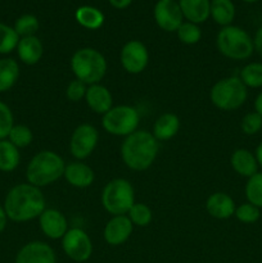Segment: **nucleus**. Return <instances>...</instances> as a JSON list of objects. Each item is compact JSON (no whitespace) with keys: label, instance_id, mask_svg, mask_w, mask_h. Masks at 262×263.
Listing matches in <instances>:
<instances>
[{"label":"nucleus","instance_id":"obj_1","mask_svg":"<svg viewBox=\"0 0 262 263\" xmlns=\"http://www.w3.org/2000/svg\"><path fill=\"white\" fill-rule=\"evenodd\" d=\"M8 220L13 222H27L40 217L45 211V198L40 187L31 184L14 185L7 193L3 203Z\"/></svg>","mask_w":262,"mask_h":263},{"label":"nucleus","instance_id":"obj_2","mask_svg":"<svg viewBox=\"0 0 262 263\" xmlns=\"http://www.w3.org/2000/svg\"><path fill=\"white\" fill-rule=\"evenodd\" d=\"M159 143L153 134L146 130H136L126 136L121 145V158L133 171H145L156 161Z\"/></svg>","mask_w":262,"mask_h":263},{"label":"nucleus","instance_id":"obj_3","mask_svg":"<svg viewBox=\"0 0 262 263\" xmlns=\"http://www.w3.org/2000/svg\"><path fill=\"white\" fill-rule=\"evenodd\" d=\"M64 168L66 163L59 154L53 151H41L28 162L26 179L36 187L48 186L63 176Z\"/></svg>","mask_w":262,"mask_h":263},{"label":"nucleus","instance_id":"obj_4","mask_svg":"<svg viewBox=\"0 0 262 263\" xmlns=\"http://www.w3.org/2000/svg\"><path fill=\"white\" fill-rule=\"evenodd\" d=\"M71 69L74 77L87 86L99 84L107 72V61L99 50L94 48H81L71 58Z\"/></svg>","mask_w":262,"mask_h":263},{"label":"nucleus","instance_id":"obj_5","mask_svg":"<svg viewBox=\"0 0 262 263\" xmlns=\"http://www.w3.org/2000/svg\"><path fill=\"white\" fill-rule=\"evenodd\" d=\"M216 45L223 57L234 61L248 59L254 51L253 39L238 26L222 27L216 37Z\"/></svg>","mask_w":262,"mask_h":263},{"label":"nucleus","instance_id":"obj_6","mask_svg":"<svg viewBox=\"0 0 262 263\" xmlns=\"http://www.w3.org/2000/svg\"><path fill=\"white\" fill-rule=\"evenodd\" d=\"M248 91L247 86L236 76L218 80L210 91V99L221 110H234L246 103Z\"/></svg>","mask_w":262,"mask_h":263},{"label":"nucleus","instance_id":"obj_7","mask_svg":"<svg viewBox=\"0 0 262 263\" xmlns=\"http://www.w3.org/2000/svg\"><path fill=\"white\" fill-rule=\"evenodd\" d=\"M134 203H135L134 187L126 179L110 180L103 189L102 204L110 215H127Z\"/></svg>","mask_w":262,"mask_h":263},{"label":"nucleus","instance_id":"obj_8","mask_svg":"<svg viewBox=\"0 0 262 263\" xmlns=\"http://www.w3.org/2000/svg\"><path fill=\"white\" fill-rule=\"evenodd\" d=\"M140 115L135 107L117 105L103 115L102 125L108 134L115 136H128L138 130Z\"/></svg>","mask_w":262,"mask_h":263},{"label":"nucleus","instance_id":"obj_9","mask_svg":"<svg viewBox=\"0 0 262 263\" xmlns=\"http://www.w3.org/2000/svg\"><path fill=\"white\" fill-rule=\"evenodd\" d=\"M62 248L66 256L74 262L87 261L92 253L91 239L80 228L68 229L62 238Z\"/></svg>","mask_w":262,"mask_h":263},{"label":"nucleus","instance_id":"obj_10","mask_svg":"<svg viewBox=\"0 0 262 263\" xmlns=\"http://www.w3.org/2000/svg\"><path fill=\"white\" fill-rule=\"evenodd\" d=\"M99 141V133L90 123H81L74 128L69 140V152L79 161L91 156Z\"/></svg>","mask_w":262,"mask_h":263},{"label":"nucleus","instance_id":"obj_11","mask_svg":"<svg viewBox=\"0 0 262 263\" xmlns=\"http://www.w3.org/2000/svg\"><path fill=\"white\" fill-rule=\"evenodd\" d=\"M120 59L126 72L131 74L141 73L148 66V49L141 41L130 40L121 49Z\"/></svg>","mask_w":262,"mask_h":263},{"label":"nucleus","instance_id":"obj_12","mask_svg":"<svg viewBox=\"0 0 262 263\" xmlns=\"http://www.w3.org/2000/svg\"><path fill=\"white\" fill-rule=\"evenodd\" d=\"M153 13L158 27L166 32H176L184 18L176 0H158L154 5Z\"/></svg>","mask_w":262,"mask_h":263},{"label":"nucleus","instance_id":"obj_13","mask_svg":"<svg viewBox=\"0 0 262 263\" xmlns=\"http://www.w3.org/2000/svg\"><path fill=\"white\" fill-rule=\"evenodd\" d=\"M14 263H57V257L49 244L33 240L18 251Z\"/></svg>","mask_w":262,"mask_h":263},{"label":"nucleus","instance_id":"obj_14","mask_svg":"<svg viewBox=\"0 0 262 263\" xmlns=\"http://www.w3.org/2000/svg\"><path fill=\"white\" fill-rule=\"evenodd\" d=\"M39 225L44 235L49 239H62L68 231V222L63 213L54 208L44 211L39 217Z\"/></svg>","mask_w":262,"mask_h":263},{"label":"nucleus","instance_id":"obj_15","mask_svg":"<svg viewBox=\"0 0 262 263\" xmlns=\"http://www.w3.org/2000/svg\"><path fill=\"white\" fill-rule=\"evenodd\" d=\"M133 229L134 225L130 218L127 217V215L113 216L104 228V233H103L104 240L109 246H121L130 238L131 234H133Z\"/></svg>","mask_w":262,"mask_h":263},{"label":"nucleus","instance_id":"obj_16","mask_svg":"<svg viewBox=\"0 0 262 263\" xmlns=\"http://www.w3.org/2000/svg\"><path fill=\"white\" fill-rule=\"evenodd\" d=\"M85 102L87 107L98 115H105L113 107V98L108 87L100 84L87 86L85 94Z\"/></svg>","mask_w":262,"mask_h":263},{"label":"nucleus","instance_id":"obj_17","mask_svg":"<svg viewBox=\"0 0 262 263\" xmlns=\"http://www.w3.org/2000/svg\"><path fill=\"white\" fill-rule=\"evenodd\" d=\"M235 203L229 194L217 192L211 194L205 202V210L208 215L217 220H228L235 213Z\"/></svg>","mask_w":262,"mask_h":263},{"label":"nucleus","instance_id":"obj_18","mask_svg":"<svg viewBox=\"0 0 262 263\" xmlns=\"http://www.w3.org/2000/svg\"><path fill=\"white\" fill-rule=\"evenodd\" d=\"M63 177L71 186L77 187V189H85L94 182L95 175L91 167L79 161L66 164Z\"/></svg>","mask_w":262,"mask_h":263},{"label":"nucleus","instance_id":"obj_19","mask_svg":"<svg viewBox=\"0 0 262 263\" xmlns=\"http://www.w3.org/2000/svg\"><path fill=\"white\" fill-rule=\"evenodd\" d=\"M18 58L22 63L27 66H33L39 63L44 53L43 43L38 36H28V37H21L17 45Z\"/></svg>","mask_w":262,"mask_h":263},{"label":"nucleus","instance_id":"obj_20","mask_svg":"<svg viewBox=\"0 0 262 263\" xmlns=\"http://www.w3.org/2000/svg\"><path fill=\"white\" fill-rule=\"evenodd\" d=\"M179 5L188 22L198 25L210 18L211 0H179Z\"/></svg>","mask_w":262,"mask_h":263},{"label":"nucleus","instance_id":"obj_21","mask_svg":"<svg viewBox=\"0 0 262 263\" xmlns=\"http://www.w3.org/2000/svg\"><path fill=\"white\" fill-rule=\"evenodd\" d=\"M230 164L234 171L243 177H251L257 174L258 163L256 156L247 149H236L230 157Z\"/></svg>","mask_w":262,"mask_h":263},{"label":"nucleus","instance_id":"obj_22","mask_svg":"<svg viewBox=\"0 0 262 263\" xmlns=\"http://www.w3.org/2000/svg\"><path fill=\"white\" fill-rule=\"evenodd\" d=\"M180 130V120L174 113H163L153 125V136L158 141H167L176 136Z\"/></svg>","mask_w":262,"mask_h":263},{"label":"nucleus","instance_id":"obj_23","mask_svg":"<svg viewBox=\"0 0 262 263\" xmlns=\"http://www.w3.org/2000/svg\"><path fill=\"white\" fill-rule=\"evenodd\" d=\"M210 17L221 27L230 26L235 18V5L231 0H211Z\"/></svg>","mask_w":262,"mask_h":263},{"label":"nucleus","instance_id":"obj_24","mask_svg":"<svg viewBox=\"0 0 262 263\" xmlns=\"http://www.w3.org/2000/svg\"><path fill=\"white\" fill-rule=\"evenodd\" d=\"M20 79V64L13 58L0 59V92L9 91Z\"/></svg>","mask_w":262,"mask_h":263},{"label":"nucleus","instance_id":"obj_25","mask_svg":"<svg viewBox=\"0 0 262 263\" xmlns=\"http://www.w3.org/2000/svg\"><path fill=\"white\" fill-rule=\"evenodd\" d=\"M74 17H76L77 23L87 30H98L104 23V14L102 10L95 7H90V5H82L77 8Z\"/></svg>","mask_w":262,"mask_h":263},{"label":"nucleus","instance_id":"obj_26","mask_svg":"<svg viewBox=\"0 0 262 263\" xmlns=\"http://www.w3.org/2000/svg\"><path fill=\"white\" fill-rule=\"evenodd\" d=\"M21 162L20 149L8 139L0 140V171L13 172Z\"/></svg>","mask_w":262,"mask_h":263},{"label":"nucleus","instance_id":"obj_27","mask_svg":"<svg viewBox=\"0 0 262 263\" xmlns=\"http://www.w3.org/2000/svg\"><path fill=\"white\" fill-rule=\"evenodd\" d=\"M239 79L247 87H262V63L253 62L244 66L240 71Z\"/></svg>","mask_w":262,"mask_h":263},{"label":"nucleus","instance_id":"obj_28","mask_svg":"<svg viewBox=\"0 0 262 263\" xmlns=\"http://www.w3.org/2000/svg\"><path fill=\"white\" fill-rule=\"evenodd\" d=\"M18 41H20V36L17 35L14 28L0 22V54L7 55L12 53L17 49Z\"/></svg>","mask_w":262,"mask_h":263},{"label":"nucleus","instance_id":"obj_29","mask_svg":"<svg viewBox=\"0 0 262 263\" xmlns=\"http://www.w3.org/2000/svg\"><path fill=\"white\" fill-rule=\"evenodd\" d=\"M40 23L36 15L33 14H23L20 18H17L14 22V31L21 37H28V36H35V33L39 31Z\"/></svg>","mask_w":262,"mask_h":263},{"label":"nucleus","instance_id":"obj_30","mask_svg":"<svg viewBox=\"0 0 262 263\" xmlns=\"http://www.w3.org/2000/svg\"><path fill=\"white\" fill-rule=\"evenodd\" d=\"M246 197L248 203L262 208V172H257L246 184Z\"/></svg>","mask_w":262,"mask_h":263},{"label":"nucleus","instance_id":"obj_31","mask_svg":"<svg viewBox=\"0 0 262 263\" xmlns=\"http://www.w3.org/2000/svg\"><path fill=\"white\" fill-rule=\"evenodd\" d=\"M127 217L133 222V225L139 226V228H146L152 222V210L144 203H134L133 207L130 208L127 213Z\"/></svg>","mask_w":262,"mask_h":263},{"label":"nucleus","instance_id":"obj_32","mask_svg":"<svg viewBox=\"0 0 262 263\" xmlns=\"http://www.w3.org/2000/svg\"><path fill=\"white\" fill-rule=\"evenodd\" d=\"M8 140L17 146L18 149L26 148L33 140V134L31 128L26 125H14L8 135Z\"/></svg>","mask_w":262,"mask_h":263},{"label":"nucleus","instance_id":"obj_33","mask_svg":"<svg viewBox=\"0 0 262 263\" xmlns=\"http://www.w3.org/2000/svg\"><path fill=\"white\" fill-rule=\"evenodd\" d=\"M176 33L179 40L186 45H194V44L199 43L202 39V30L199 28V26L192 22H182L181 26L177 28Z\"/></svg>","mask_w":262,"mask_h":263},{"label":"nucleus","instance_id":"obj_34","mask_svg":"<svg viewBox=\"0 0 262 263\" xmlns=\"http://www.w3.org/2000/svg\"><path fill=\"white\" fill-rule=\"evenodd\" d=\"M14 126V116L9 105L0 100V140L8 138L10 130Z\"/></svg>","mask_w":262,"mask_h":263},{"label":"nucleus","instance_id":"obj_35","mask_svg":"<svg viewBox=\"0 0 262 263\" xmlns=\"http://www.w3.org/2000/svg\"><path fill=\"white\" fill-rule=\"evenodd\" d=\"M234 216L243 223H253L259 218V208L251 203H243L235 208Z\"/></svg>","mask_w":262,"mask_h":263},{"label":"nucleus","instance_id":"obj_36","mask_svg":"<svg viewBox=\"0 0 262 263\" xmlns=\"http://www.w3.org/2000/svg\"><path fill=\"white\" fill-rule=\"evenodd\" d=\"M240 127L246 135H256L262 130V117L257 112L247 113L241 120Z\"/></svg>","mask_w":262,"mask_h":263},{"label":"nucleus","instance_id":"obj_37","mask_svg":"<svg viewBox=\"0 0 262 263\" xmlns=\"http://www.w3.org/2000/svg\"><path fill=\"white\" fill-rule=\"evenodd\" d=\"M87 85L84 84L82 81L74 79L68 84L66 89V97L69 102H80L81 99H85V94H86Z\"/></svg>","mask_w":262,"mask_h":263},{"label":"nucleus","instance_id":"obj_38","mask_svg":"<svg viewBox=\"0 0 262 263\" xmlns=\"http://www.w3.org/2000/svg\"><path fill=\"white\" fill-rule=\"evenodd\" d=\"M253 44H254V50L259 54V57L262 58V26L257 30L256 35H254L253 39Z\"/></svg>","mask_w":262,"mask_h":263},{"label":"nucleus","instance_id":"obj_39","mask_svg":"<svg viewBox=\"0 0 262 263\" xmlns=\"http://www.w3.org/2000/svg\"><path fill=\"white\" fill-rule=\"evenodd\" d=\"M108 2L116 9H126L127 7H130L133 0H108Z\"/></svg>","mask_w":262,"mask_h":263},{"label":"nucleus","instance_id":"obj_40","mask_svg":"<svg viewBox=\"0 0 262 263\" xmlns=\"http://www.w3.org/2000/svg\"><path fill=\"white\" fill-rule=\"evenodd\" d=\"M7 223H8V216H7V213H5L4 207L0 204V233H3V231L5 230V228H7Z\"/></svg>","mask_w":262,"mask_h":263},{"label":"nucleus","instance_id":"obj_41","mask_svg":"<svg viewBox=\"0 0 262 263\" xmlns=\"http://www.w3.org/2000/svg\"><path fill=\"white\" fill-rule=\"evenodd\" d=\"M254 109L262 117V91L257 95L256 100H254Z\"/></svg>","mask_w":262,"mask_h":263},{"label":"nucleus","instance_id":"obj_42","mask_svg":"<svg viewBox=\"0 0 262 263\" xmlns=\"http://www.w3.org/2000/svg\"><path fill=\"white\" fill-rule=\"evenodd\" d=\"M254 156H256L257 163H258V166L262 168V143L259 144L258 146H257L256 153H254Z\"/></svg>","mask_w":262,"mask_h":263},{"label":"nucleus","instance_id":"obj_43","mask_svg":"<svg viewBox=\"0 0 262 263\" xmlns=\"http://www.w3.org/2000/svg\"><path fill=\"white\" fill-rule=\"evenodd\" d=\"M241 2L249 3V4H252V3H256V2H258V0H241Z\"/></svg>","mask_w":262,"mask_h":263},{"label":"nucleus","instance_id":"obj_44","mask_svg":"<svg viewBox=\"0 0 262 263\" xmlns=\"http://www.w3.org/2000/svg\"><path fill=\"white\" fill-rule=\"evenodd\" d=\"M261 131H262V130H261Z\"/></svg>","mask_w":262,"mask_h":263}]
</instances>
